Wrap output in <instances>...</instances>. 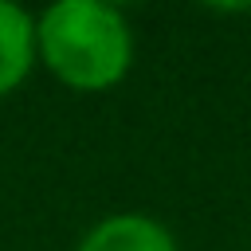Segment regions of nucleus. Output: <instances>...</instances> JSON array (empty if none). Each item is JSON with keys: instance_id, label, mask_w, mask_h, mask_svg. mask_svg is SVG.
Returning a JSON list of instances; mask_svg holds the SVG:
<instances>
[{"instance_id": "f257e3e1", "label": "nucleus", "mask_w": 251, "mask_h": 251, "mask_svg": "<svg viewBox=\"0 0 251 251\" xmlns=\"http://www.w3.org/2000/svg\"><path fill=\"white\" fill-rule=\"evenodd\" d=\"M35 55L71 90H110L133 63V31L106 0H59L35 16Z\"/></svg>"}, {"instance_id": "f03ea898", "label": "nucleus", "mask_w": 251, "mask_h": 251, "mask_svg": "<svg viewBox=\"0 0 251 251\" xmlns=\"http://www.w3.org/2000/svg\"><path fill=\"white\" fill-rule=\"evenodd\" d=\"M75 251H176V239L157 216L114 212L98 220Z\"/></svg>"}, {"instance_id": "7ed1b4c3", "label": "nucleus", "mask_w": 251, "mask_h": 251, "mask_svg": "<svg viewBox=\"0 0 251 251\" xmlns=\"http://www.w3.org/2000/svg\"><path fill=\"white\" fill-rule=\"evenodd\" d=\"M35 63V16L12 0H0V98L12 94Z\"/></svg>"}]
</instances>
